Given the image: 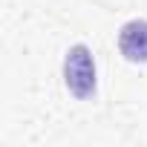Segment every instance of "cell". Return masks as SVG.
<instances>
[{
  "label": "cell",
  "instance_id": "cell-2",
  "mask_svg": "<svg viewBox=\"0 0 147 147\" xmlns=\"http://www.w3.org/2000/svg\"><path fill=\"white\" fill-rule=\"evenodd\" d=\"M118 49L127 61H147V20L124 23L118 35Z\"/></svg>",
  "mask_w": 147,
  "mask_h": 147
},
{
  "label": "cell",
  "instance_id": "cell-1",
  "mask_svg": "<svg viewBox=\"0 0 147 147\" xmlns=\"http://www.w3.org/2000/svg\"><path fill=\"white\" fill-rule=\"evenodd\" d=\"M63 78H66V87L75 98H90L95 92V61H92V52L84 43L72 46L66 52Z\"/></svg>",
  "mask_w": 147,
  "mask_h": 147
}]
</instances>
